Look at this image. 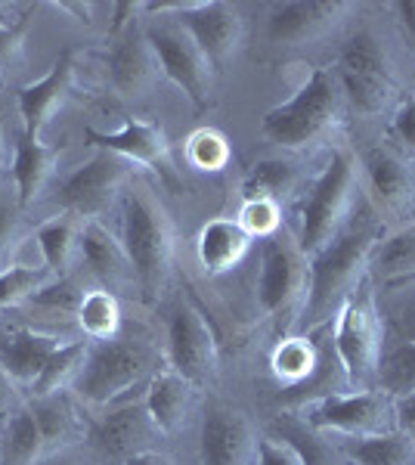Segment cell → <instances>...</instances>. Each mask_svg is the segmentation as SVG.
<instances>
[{"instance_id":"obj_1","label":"cell","mask_w":415,"mask_h":465,"mask_svg":"<svg viewBox=\"0 0 415 465\" xmlns=\"http://www.w3.org/2000/svg\"><path fill=\"white\" fill-rule=\"evenodd\" d=\"M122 242L131 258L133 280L143 289L149 302H155L158 292L168 286V276L173 267V221L162 199L153 193V186L133 177L131 186L122 196Z\"/></svg>"},{"instance_id":"obj_2","label":"cell","mask_w":415,"mask_h":465,"mask_svg":"<svg viewBox=\"0 0 415 465\" xmlns=\"http://www.w3.org/2000/svg\"><path fill=\"white\" fill-rule=\"evenodd\" d=\"M381 239L379 230H351L311 258V289L301 307V332H313L341 313L347 298L369 280V254Z\"/></svg>"},{"instance_id":"obj_3","label":"cell","mask_w":415,"mask_h":465,"mask_svg":"<svg viewBox=\"0 0 415 465\" xmlns=\"http://www.w3.org/2000/svg\"><path fill=\"white\" fill-rule=\"evenodd\" d=\"M344 115V94L335 72L313 69L304 87L291 100L279 103L261 118V134L270 143L301 153V149L320 146Z\"/></svg>"},{"instance_id":"obj_4","label":"cell","mask_w":415,"mask_h":465,"mask_svg":"<svg viewBox=\"0 0 415 465\" xmlns=\"http://www.w3.org/2000/svg\"><path fill=\"white\" fill-rule=\"evenodd\" d=\"M162 370L158 351L143 339H118L112 341H90L84 370L74 381L72 394L84 407H109Z\"/></svg>"},{"instance_id":"obj_5","label":"cell","mask_w":415,"mask_h":465,"mask_svg":"<svg viewBox=\"0 0 415 465\" xmlns=\"http://www.w3.org/2000/svg\"><path fill=\"white\" fill-rule=\"evenodd\" d=\"M384 354V326L369 280L347 298L335 317V357L351 391L379 388V363Z\"/></svg>"},{"instance_id":"obj_6","label":"cell","mask_w":415,"mask_h":465,"mask_svg":"<svg viewBox=\"0 0 415 465\" xmlns=\"http://www.w3.org/2000/svg\"><path fill=\"white\" fill-rule=\"evenodd\" d=\"M357 159L341 149V153L331 155L322 174L313 180L311 193L301 202L298 245L304 249L307 258L320 254L341 236L347 212L353 205V193H357Z\"/></svg>"},{"instance_id":"obj_7","label":"cell","mask_w":415,"mask_h":465,"mask_svg":"<svg viewBox=\"0 0 415 465\" xmlns=\"http://www.w3.org/2000/svg\"><path fill=\"white\" fill-rule=\"evenodd\" d=\"M301 422L313 431H335L344 438H375V434L397 431V401L381 388L347 394H322L301 407Z\"/></svg>"},{"instance_id":"obj_8","label":"cell","mask_w":415,"mask_h":465,"mask_svg":"<svg viewBox=\"0 0 415 465\" xmlns=\"http://www.w3.org/2000/svg\"><path fill=\"white\" fill-rule=\"evenodd\" d=\"M146 13L168 16L186 28L199 50L208 56L211 69L223 72L239 56L245 44V19L239 6L223 0H190V4H143Z\"/></svg>"},{"instance_id":"obj_9","label":"cell","mask_w":415,"mask_h":465,"mask_svg":"<svg viewBox=\"0 0 415 465\" xmlns=\"http://www.w3.org/2000/svg\"><path fill=\"white\" fill-rule=\"evenodd\" d=\"M335 78L341 84L344 103H351V109H357L360 115H379L397 90L388 50L369 32H357L341 47Z\"/></svg>"},{"instance_id":"obj_10","label":"cell","mask_w":415,"mask_h":465,"mask_svg":"<svg viewBox=\"0 0 415 465\" xmlns=\"http://www.w3.org/2000/svg\"><path fill=\"white\" fill-rule=\"evenodd\" d=\"M311 289V258L291 232L279 230L263 239L261 273H258V307L267 317H291L301 313Z\"/></svg>"},{"instance_id":"obj_11","label":"cell","mask_w":415,"mask_h":465,"mask_svg":"<svg viewBox=\"0 0 415 465\" xmlns=\"http://www.w3.org/2000/svg\"><path fill=\"white\" fill-rule=\"evenodd\" d=\"M133 180V164L122 155L100 153L74 168L69 177L59 183L56 202L59 212H69L78 221H100V217L115 205V199L124 196V190Z\"/></svg>"},{"instance_id":"obj_12","label":"cell","mask_w":415,"mask_h":465,"mask_svg":"<svg viewBox=\"0 0 415 465\" xmlns=\"http://www.w3.org/2000/svg\"><path fill=\"white\" fill-rule=\"evenodd\" d=\"M146 35L158 54L162 72L183 90V96L195 109H208L211 96H214V69H211L208 56L199 50L190 32L168 16H158L146 28Z\"/></svg>"},{"instance_id":"obj_13","label":"cell","mask_w":415,"mask_h":465,"mask_svg":"<svg viewBox=\"0 0 415 465\" xmlns=\"http://www.w3.org/2000/svg\"><path fill=\"white\" fill-rule=\"evenodd\" d=\"M164 363L180 372L195 388H208L217 381L221 357L205 313L193 304H177L164 329Z\"/></svg>"},{"instance_id":"obj_14","label":"cell","mask_w":415,"mask_h":465,"mask_svg":"<svg viewBox=\"0 0 415 465\" xmlns=\"http://www.w3.org/2000/svg\"><path fill=\"white\" fill-rule=\"evenodd\" d=\"M353 6L341 0H289L267 13V41L276 47H304L326 41L344 25Z\"/></svg>"},{"instance_id":"obj_15","label":"cell","mask_w":415,"mask_h":465,"mask_svg":"<svg viewBox=\"0 0 415 465\" xmlns=\"http://www.w3.org/2000/svg\"><path fill=\"white\" fill-rule=\"evenodd\" d=\"M84 146L100 149V153L122 155L131 164H143V168L155 171L168 183H177V168H173V155L168 134L158 122H146V118H127L122 131L103 134L96 127L84 131Z\"/></svg>"},{"instance_id":"obj_16","label":"cell","mask_w":415,"mask_h":465,"mask_svg":"<svg viewBox=\"0 0 415 465\" xmlns=\"http://www.w3.org/2000/svg\"><path fill=\"white\" fill-rule=\"evenodd\" d=\"M162 438L155 431L153 419L146 412V403H122V407L109 410L105 416H100L96 422H90L87 440L103 460L124 465L133 456L153 450V440Z\"/></svg>"},{"instance_id":"obj_17","label":"cell","mask_w":415,"mask_h":465,"mask_svg":"<svg viewBox=\"0 0 415 465\" xmlns=\"http://www.w3.org/2000/svg\"><path fill=\"white\" fill-rule=\"evenodd\" d=\"M254 447H258V438L245 412L230 403L211 401L202 412L199 431L202 465H252Z\"/></svg>"},{"instance_id":"obj_18","label":"cell","mask_w":415,"mask_h":465,"mask_svg":"<svg viewBox=\"0 0 415 465\" xmlns=\"http://www.w3.org/2000/svg\"><path fill=\"white\" fill-rule=\"evenodd\" d=\"M105 74H109V87L115 90L122 100H140L155 87L162 63L149 41L146 28L131 25L124 35L112 37V50L105 56Z\"/></svg>"},{"instance_id":"obj_19","label":"cell","mask_w":415,"mask_h":465,"mask_svg":"<svg viewBox=\"0 0 415 465\" xmlns=\"http://www.w3.org/2000/svg\"><path fill=\"white\" fill-rule=\"evenodd\" d=\"M363 171L369 180V193H372L379 212L390 217L410 212L415 202V171L397 149H390V146L366 149Z\"/></svg>"},{"instance_id":"obj_20","label":"cell","mask_w":415,"mask_h":465,"mask_svg":"<svg viewBox=\"0 0 415 465\" xmlns=\"http://www.w3.org/2000/svg\"><path fill=\"white\" fill-rule=\"evenodd\" d=\"M74 84V50H63L59 59L53 63V69L44 74L35 84H25L19 90V115L22 127L28 137H41V131L47 127L56 112L65 106Z\"/></svg>"},{"instance_id":"obj_21","label":"cell","mask_w":415,"mask_h":465,"mask_svg":"<svg viewBox=\"0 0 415 465\" xmlns=\"http://www.w3.org/2000/svg\"><path fill=\"white\" fill-rule=\"evenodd\" d=\"M143 403H146V412H149V419H153L155 431L162 434V438H173L177 431L186 429V422H190V416H193L195 385L164 363L162 370L149 379Z\"/></svg>"},{"instance_id":"obj_22","label":"cell","mask_w":415,"mask_h":465,"mask_svg":"<svg viewBox=\"0 0 415 465\" xmlns=\"http://www.w3.org/2000/svg\"><path fill=\"white\" fill-rule=\"evenodd\" d=\"M63 341L69 339H56V335L37 332V329H10V332L0 329V366L13 379V385L28 397L44 363Z\"/></svg>"},{"instance_id":"obj_23","label":"cell","mask_w":415,"mask_h":465,"mask_svg":"<svg viewBox=\"0 0 415 465\" xmlns=\"http://www.w3.org/2000/svg\"><path fill=\"white\" fill-rule=\"evenodd\" d=\"M59 153L56 146H47L41 137H28L25 131L16 140V155H13V180H16V205L25 208L37 205L44 193L53 186L59 174Z\"/></svg>"},{"instance_id":"obj_24","label":"cell","mask_w":415,"mask_h":465,"mask_svg":"<svg viewBox=\"0 0 415 465\" xmlns=\"http://www.w3.org/2000/svg\"><path fill=\"white\" fill-rule=\"evenodd\" d=\"M87 276H94L96 286H118L133 280L131 258L124 252V242L115 236L103 221H84L81 227V264Z\"/></svg>"},{"instance_id":"obj_25","label":"cell","mask_w":415,"mask_h":465,"mask_svg":"<svg viewBox=\"0 0 415 465\" xmlns=\"http://www.w3.org/2000/svg\"><path fill=\"white\" fill-rule=\"evenodd\" d=\"M252 242L254 239L239 227L236 217H214L195 236V258L208 276H223L242 264Z\"/></svg>"},{"instance_id":"obj_26","label":"cell","mask_w":415,"mask_h":465,"mask_svg":"<svg viewBox=\"0 0 415 465\" xmlns=\"http://www.w3.org/2000/svg\"><path fill=\"white\" fill-rule=\"evenodd\" d=\"M81 227H84V221H78L69 212H59L47 217L44 223H37L32 232L37 252L44 258V267L56 280H69L74 267L81 264Z\"/></svg>"},{"instance_id":"obj_27","label":"cell","mask_w":415,"mask_h":465,"mask_svg":"<svg viewBox=\"0 0 415 465\" xmlns=\"http://www.w3.org/2000/svg\"><path fill=\"white\" fill-rule=\"evenodd\" d=\"M47 456L50 450L41 425H37L28 401H22V407L0 429V465H41Z\"/></svg>"},{"instance_id":"obj_28","label":"cell","mask_w":415,"mask_h":465,"mask_svg":"<svg viewBox=\"0 0 415 465\" xmlns=\"http://www.w3.org/2000/svg\"><path fill=\"white\" fill-rule=\"evenodd\" d=\"M74 322L81 329V339L87 341H112L122 335V304L115 292L105 286H87L81 292L78 307H74Z\"/></svg>"},{"instance_id":"obj_29","label":"cell","mask_w":415,"mask_h":465,"mask_svg":"<svg viewBox=\"0 0 415 465\" xmlns=\"http://www.w3.org/2000/svg\"><path fill=\"white\" fill-rule=\"evenodd\" d=\"M369 280L406 282L415 280V227L381 236L369 254Z\"/></svg>"},{"instance_id":"obj_30","label":"cell","mask_w":415,"mask_h":465,"mask_svg":"<svg viewBox=\"0 0 415 465\" xmlns=\"http://www.w3.org/2000/svg\"><path fill=\"white\" fill-rule=\"evenodd\" d=\"M87 351H90V341L87 339H69L63 341L56 351L50 354V360L44 363L41 376L32 385L25 401L32 397H53V394H65L74 388L78 381L81 370H84V360H87Z\"/></svg>"},{"instance_id":"obj_31","label":"cell","mask_w":415,"mask_h":465,"mask_svg":"<svg viewBox=\"0 0 415 465\" xmlns=\"http://www.w3.org/2000/svg\"><path fill=\"white\" fill-rule=\"evenodd\" d=\"M37 425H41V434L47 440L50 453H59V450L74 444V434H78V412H74V403L69 394H53V397H32L28 401Z\"/></svg>"},{"instance_id":"obj_32","label":"cell","mask_w":415,"mask_h":465,"mask_svg":"<svg viewBox=\"0 0 415 465\" xmlns=\"http://www.w3.org/2000/svg\"><path fill=\"white\" fill-rule=\"evenodd\" d=\"M320 351H316V344L307 339V335H289V339H282L273 348V354H270V372L282 381V385H304L307 379L316 376V370H320Z\"/></svg>"},{"instance_id":"obj_33","label":"cell","mask_w":415,"mask_h":465,"mask_svg":"<svg viewBox=\"0 0 415 465\" xmlns=\"http://www.w3.org/2000/svg\"><path fill=\"white\" fill-rule=\"evenodd\" d=\"M298 186V164L291 159H261L245 171L242 199H273L282 205V196Z\"/></svg>"},{"instance_id":"obj_34","label":"cell","mask_w":415,"mask_h":465,"mask_svg":"<svg viewBox=\"0 0 415 465\" xmlns=\"http://www.w3.org/2000/svg\"><path fill=\"white\" fill-rule=\"evenodd\" d=\"M276 438H282L285 444H291L294 453L301 456L304 465H341L335 447L322 438V431H313L307 422H301V416L276 419Z\"/></svg>"},{"instance_id":"obj_35","label":"cell","mask_w":415,"mask_h":465,"mask_svg":"<svg viewBox=\"0 0 415 465\" xmlns=\"http://www.w3.org/2000/svg\"><path fill=\"white\" fill-rule=\"evenodd\" d=\"M183 155L190 168L202 171V174H221L232 162L230 137L217 127H199L183 140Z\"/></svg>"},{"instance_id":"obj_36","label":"cell","mask_w":415,"mask_h":465,"mask_svg":"<svg viewBox=\"0 0 415 465\" xmlns=\"http://www.w3.org/2000/svg\"><path fill=\"white\" fill-rule=\"evenodd\" d=\"M353 462L360 465H415V440L403 431L360 438L351 447Z\"/></svg>"},{"instance_id":"obj_37","label":"cell","mask_w":415,"mask_h":465,"mask_svg":"<svg viewBox=\"0 0 415 465\" xmlns=\"http://www.w3.org/2000/svg\"><path fill=\"white\" fill-rule=\"evenodd\" d=\"M56 282V276L47 267H32V264H10L0 270V311H10L25 302H32L37 292H44Z\"/></svg>"},{"instance_id":"obj_38","label":"cell","mask_w":415,"mask_h":465,"mask_svg":"<svg viewBox=\"0 0 415 465\" xmlns=\"http://www.w3.org/2000/svg\"><path fill=\"white\" fill-rule=\"evenodd\" d=\"M379 388L381 391H388L394 401L415 391V339L400 341L381 354Z\"/></svg>"},{"instance_id":"obj_39","label":"cell","mask_w":415,"mask_h":465,"mask_svg":"<svg viewBox=\"0 0 415 465\" xmlns=\"http://www.w3.org/2000/svg\"><path fill=\"white\" fill-rule=\"evenodd\" d=\"M236 221L252 239H270L282 230V205L273 199H245Z\"/></svg>"},{"instance_id":"obj_40","label":"cell","mask_w":415,"mask_h":465,"mask_svg":"<svg viewBox=\"0 0 415 465\" xmlns=\"http://www.w3.org/2000/svg\"><path fill=\"white\" fill-rule=\"evenodd\" d=\"M32 16L35 10H28L16 22H0V78L16 72L25 59V35L32 28Z\"/></svg>"},{"instance_id":"obj_41","label":"cell","mask_w":415,"mask_h":465,"mask_svg":"<svg viewBox=\"0 0 415 465\" xmlns=\"http://www.w3.org/2000/svg\"><path fill=\"white\" fill-rule=\"evenodd\" d=\"M22 236H25V217H22V208L0 202V254H4L6 261H13Z\"/></svg>"},{"instance_id":"obj_42","label":"cell","mask_w":415,"mask_h":465,"mask_svg":"<svg viewBox=\"0 0 415 465\" xmlns=\"http://www.w3.org/2000/svg\"><path fill=\"white\" fill-rule=\"evenodd\" d=\"M252 465H304L301 456L294 453L291 444H285L276 434H263L258 438V447H254V460Z\"/></svg>"},{"instance_id":"obj_43","label":"cell","mask_w":415,"mask_h":465,"mask_svg":"<svg viewBox=\"0 0 415 465\" xmlns=\"http://www.w3.org/2000/svg\"><path fill=\"white\" fill-rule=\"evenodd\" d=\"M390 127H394L400 143L415 153V96H410V100L397 109L394 124H390Z\"/></svg>"},{"instance_id":"obj_44","label":"cell","mask_w":415,"mask_h":465,"mask_svg":"<svg viewBox=\"0 0 415 465\" xmlns=\"http://www.w3.org/2000/svg\"><path fill=\"white\" fill-rule=\"evenodd\" d=\"M22 401H25V394L13 385V379L6 376V370L0 366V429H4L6 419L22 407Z\"/></svg>"},{"instance_id":"obj_45","label":"cell","mask_w":415,"mask_h":465,"mask_svg":"<svg viewBox=\"0 0 415 465\" xmlns=\"http://www.w3.org/2000/svg\"><path fill=\"white\" fill-rule=\"evenodd\" d=\"M397 429L415 440V391L397 397Z\"/></svg>"},{"instance_id":"obj_46","label":"cell","mask_w":415,"mask_h":465,"mask_svg":"<svg viewBox=\"0 0 415 465\" xmlns=\"http://www.w3.org/2000/svg\"><path fill=\"white\" fill-rule=\"evenodd\" d=\"M394 13H397V22L403 25V32L410 35V41L415 44V0H400V4H394Z\"/></svg>"},{"instance_id":"obj_47","label":"cell","mask_w":415,"mask_h":465,"mask_svg":"<svg viewBox=\"0 0 415 465\" xmlns=\"http://www.w3.org/2000/svg\"><path fill=\"white\" fill-rule=\"evenodd\" d=\"M124 465H173V462L164 453H158V450H146V453L133 456V460H127Z\"/></svg>"},{"instance_id":"obj_48","label":"cell","mask_w":415,"mask_h":465,"mask_svg":"<svg viewBox=\"0 0 415 465\" xmlns=\"http://www.w3.org/2000/svg\"><path fill=\"white\" fill-rule=\"evenodd\" d=\"M41 465H81V462H78L74 447H65V450H59V453H50Z\"/></svg>"},{"instance_id":"obj_49","label":"cell","mask_w":415,"mask_h":465,"mask_svg":"<svg viewBox=\"0 0 415 465\" xmlns=\"http://www.w3.org/2000/svg\"><path fill=\"white\" fill-rule=\"evenodd\" d=\"M4 164H6V124L0 118V180H4Z\"/></svg>"},{"instance_id":"obj_50","label":"cell","mask_w":415,"mask_h":465,"mask_svg":"<svg viewBox=\"0 0 415 465\" xmlns=\"http://www.w3.org/2000/svg\"><path fill=\"white\" fill-rule=\"evenodd\" d=\"M10 264H13V261H6L4 254H0V270H4V267H10Z\"/></svg>"}]
</instances>
